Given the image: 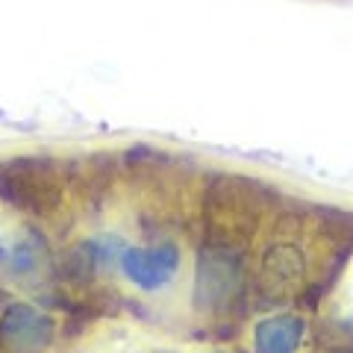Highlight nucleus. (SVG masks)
Masks as SVG:
<instances>
[{"instance_id": "obj_6", "label": "nucleus", "mask_w": 353, "mask_h": 353, "mask_svg": "<svg viewBox=\"0 0 353 353\" xmlns=\"http://www.w3.org/2000/svg\"><path fill=\"white\" fill-rule=\"evenodd\" d=\"M306 341V321L301 315H271L253 327V353H297Z\"/></svg>"}, {"instance_id": "obj_1", "label": "nucleus", "mask_w": 353, "mask_h": 353, "mask_svg": "<svg viewBox=\"0 0 353 353\" xmlns=\"http://www.w3.org/2000/svg\"><path fill=\"white\" fill-rule=\"evenodd\" d=\"M206 227H209V248L233 250L245 245L256 230L259 212L248 203L245 189H239V180L221 176L206 192Z\"/></svg>"}, {"instance_id": "obj_2", "label": "nucleus", "mask_w": 353, "mask_h": 353, "mask_svg": "<svg viewBox=\"0 0 353 353\" xmlns=\"http://www.w3.org/2000/svg\"><path fill=\"white\" fill-rule=\"evenodd\" d=\"M0 197L24 212L48 215L62 201V185L50 159H12L0 165Z\"/></svg>"}, {"instance_id": "obj_3", "label": "nucleus", "mask_w": 353, "mask_h": 353, "mask_svg": "<svg viewBox=\"0 0 353 353\" xmlns=\"http://www.w3.org/2000/svg\"><path fill=\"white\" fill-rule=\"evenodd\" d=\"M239 289V262L233 250L203 248L197 259L194 303L201 309H221Z\"/></svg>"}, {"instance_id": "obj_7", "label": "nucleus", "mask_w": 353, "mask_h": 353, "mask_svg": "<svg viewBox=\"0 0 353 353\" xmlns=\"http://www.w3.org/2000/svg\"><path fill=\"white\" fill-rule=\"evenodd\" d=\"M262 271H265V277H271L274 283H283V285L303 280V274H306L303 250L297 245H274L265 253Z\"/></svg>"}, {"instance_id": "obj_5", "label": "nucleus", "mask_w": 353, "mask_h": 353, "mask_svg": "<svg viewBox=\"0 0 353 353\" xmlns=\"http://www.w3.org/2000/svg\"><path fill=\"white\" fill-rule=\"evenodd\" d=\"M118 262L132 285H139L141 292H157L180 271V248L174 241H159L150 248H124Z\"/></svg>"}, {"instance_id": "obj_4", "label": "nucleus", "mask_w": 353, "mask_h": 353, "mask_svg": "<svg viewBox=\"0 0 353 353\" xmlns=\"http://www.w3.org/2000/svg\"><path fill=\"white\" fill-rule=\"evenodd\" d=\"M53 318L32 303H12L0 315V345L9 353H41L53 341Z\"/></svg>"}]
</instances>
